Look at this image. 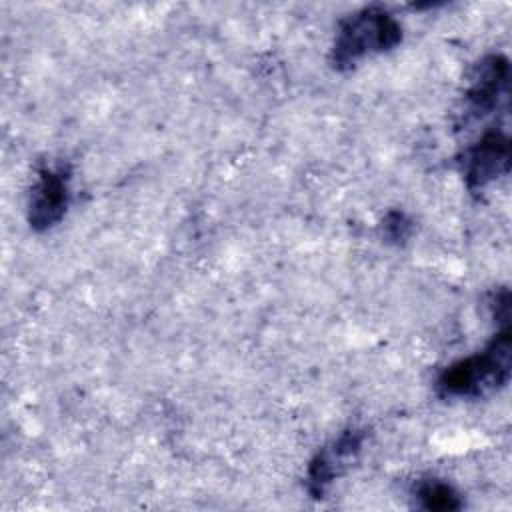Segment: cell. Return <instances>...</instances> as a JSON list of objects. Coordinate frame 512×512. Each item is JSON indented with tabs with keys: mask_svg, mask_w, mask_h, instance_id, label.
Listing matches in <instances>:
<instances>
[{
	"mask_svg": "<svg viewBox=\"0 0 512 512\" xmlns=\"http://www.w3.org/2000/svg\"><path fill=\"white\" fill-rule=\"evenodd\" d=\"M510 330H500L494 340L478 354H472L450 368L438 380L446 396H480L508 382L510 376Z\"/></svg>",
	"mask_w": 512,
	"mask_h": 512,
	"instance_id": "6da1fadb",
	"label": "cell"
},
{
	"mask_svg": "<svg viewBox=\"0 0 512 512\" xmlns=\"http://www.w3.org/2000/svg\"><path fill=\"white\" fill-rule=\"evenodd\" d=\"M508 86V60L504 56H488L484 58L476 74L472 78V84L466 92V100L470 110L476 116H484L498 108L500 98L506 94Z\"/></svg>",
	"mask_w": 512,
	"mask_h": 512,
	"instance_id": "5b68a950",
	"label": "cell"
},
{
	"mask_svg": "<svg viewBox=\"0 0 512 512\" xmlns=\"http://www.w3.org/2000/svg\"><path fill=\"white\" fill-rule=\"evenodd\" d=\"M400 40L396 20L378 8L362 10L346 20L336 36L334 66L348 68L370 52L392 48Z\"/></svg>",
	"mask_w": 512,
	"mask_h": 512,
	"instance_id": "7a4b0ae2",
	"label": "cell"
},
{
	"mask_svg": "<svg viewBox=\"0 0 512 512\" xmlns=\"http://www.w3.org/2000/svg\"><path fill=\"white\" fill-rule=\"evenodd\" d=\"M68 204V176L62 170H44L30 202V222L48 228L58 222Z\"/></svg>",
	"mask_w": 512,
	"mask_h": 512,
	"instance_id": "8992f818",
	"label": "cell"
},
{
	"mask_svg": "<svg viewBox=\"0 0 512 512\" xmlns=\"http://www.w3.org/2000/svg\"><path fill=\"white\" fill-rule=\"evenodd\" d=\"M364 434L358 430L344 432L332 446L318 452L308 470V490L314 498H322L330 482L350 464L362 446Z\"/></svg>",
	"mask_w": 512,
	"mask_h": 512,
	"instance_id": "277c9868",
	"label": "cell"
},
{
	"mask_svg": "<svg viewBox=\"0 0 512 512\" xmlns=\"http://www.w3.org/2000/svg\"><path fill=\"white\" fill-rule=\"evenodd\" d=\"M510 144L502 130H488L468 148L464 156V178L472 192L486 188L490 182L508 172Z\"/></svg>",
	"mask_w": 512,
	"mask_h": 512,
	"instance_id": "3957f363",
	"label": "cell"
},
{
	"mask_svg": "<svg viewBox=\"0 0 512 512\" xmlns=\"http://www.w3.org/2000/svg\"><path fill=\"white\" fill-rule=\"evenodd\" d=\"M418 500L428 510H456L462 506L460 496L456 490L440 480H424L416 490Z\"/></svg>",
	"mask_w": 512,
	"mask_h": 512,
	"instance_id": "52a82bcc",
	"label": "cell"
}]
</instances>
